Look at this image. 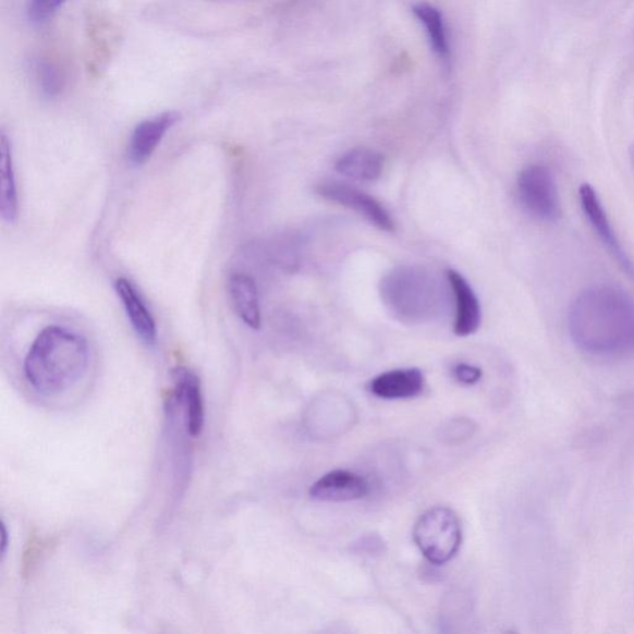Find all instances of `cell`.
<instances>
[{
	"label": "cell",
	"instance_id": "1",
	"mask_svg": "<svg viewBox=\"0 0 634 634\" xmlns=\"http://www.w3.org/2000/svg\"><path fill=\"white\" fill-rule=\"evenodd\" d=\"M568 328L575 346L588 355H626L634 350V302L619 288H588L570 305Z\"/></svg>",
	"mask_w": 634,
	"mask_h": 634
},
{
	"label": "cell",
	"instance_id": "10",
	"mask_svg": "<svg viewBox=\"0 0 634 634\" xmlns=\"http://www.w3.org/2000/svg\"><path fill=\"white\" fill-rule=\"evenodd\" d=\"M368 493L365 478L350 473V471H332L322 476L312 487L314 500L321 502H349L361 500Z\"/></svg>",
	"mask_w": 634,
	"mask_h": 634
},
{
	"label": "cell",
	"instance_id": "12",
	"mask_svg": "<svg viewBox=\"0 0 634 634\" xmlns=\"http://www.w3.org/2000/svg\"><path fill=\"white\" fill-rule=\"evenodd\" d=\"M118 297L121 298L126 316L133 326L135 333L147 343L154 345L157 342L158 329L156 320L145 305L142 295L131 280L118 278L114 283Z\"/></svg>",
	"mask_w": 634,
	"mask_h": 634
},
{
	"label": "cell",
	"instance_id": "5",
	"mask_svg": "<svg viewBox=\"0 0 634 634\" xmlns=\"http://www.w3.org/2000/svg\"><path fill=\"white\" fill-rule=\"evenodd\" d=\"M517 194L525 212L542 222L560 216L558 190L551 171L539 164L524 168L517 179Z\"/></svg>",
	"mask_w": 634,
	"mask_h": 634
},
{
	"label": "cell",
	"instance_id": "7",
	"mask_svg": "<svg viewBox=\"0 0 634 634\" xmlns=\"http://www.w3.org/2000/svg\"><path fill=\"white\" fill-rule=\"evenodd\" d=\"M325 200L341 205L357 212L380 231L394 232L395 222L387 208L377 198L356 187L341 183H325L316 188Z\"/></svg>",
	"mask_w": 634,
	"mask_h": 634
},
{
	"label": "cell",
	"instance_id": "3",
	"mask_svg": "<svg viewBox=\"0 0 634 634\" xmlns=\"http://www.w3.org/2000/svg\"><path fill=\"white\" fill-rule=\"evenodd\" d=\"M380 296L395 319L407 324L434 320L443 310L446 295L437 278L419 267H398L380 282Z\"/></svg>",
	"mask_w": 634,
	"mask_h": 634
},
{
	"label": "cell",
	"instance_id": "19",
	"mask_svg": "<svg viewBox=\"0 0 634 634\" xmlns=\"http://www.w3.org/2000/svg\"><path fill=\"white\" fill-rule=\"evenodd\" d=\"M63 2L65 0H29L28 7H26L28 20L33 24L48 22L59 11Z\"/></svg>",
	"mask_w": 634,
	"mask_h": 634
},
{
	"label": "cell",
	"instance_id": "4",
	"mask_svg": "<svg viewBox=\"0 0 634 634\" xmlns=\"http://www.w3.org/2000/svg\"><path fill=\"white\" fill-rule=\"evenodd\" d=\"M462 539L455 512L437 507L424 513L414 528V540L430 563L442 565L456 556Z\"/></svg>",
	"mask_w": 634,
	"mask_h": 634
},
{
	"label": "cell",
	"instance_id": "18",
	"mask_svg": "<svg viewBox=\"0 0 634 634\" xmlns=\"http://www.w3.org/2000/svg\"><path fill=\"white\" fill-rule=\"evenodd\" d=\"M36 76L39 80L41 93L49 97H57L63 88V78L58 66L52 62L40 60L36 62Z\"/></svg>",
	"mask_w": 634,
	"mask_h": 634
},
{
	"label": "cell",
	"instance_id": "17",
	"mask_svg": "<svg viewBox=\"0 0 634 634\" xmlns=\"http://www.w3.org/2000/svg\"><path fill=\"white\" fill-rule=\"evenodd\" d=\"M413 12L423 24L434 52L437 53V57L443 62H449L450 48L447 26L446 22H443L442 14L438 11L437 8L427 3H419L414 5Z\"/></svg>",
	"mask_w": 634,
	"mask_h": 634
},
{
	"label": "cell",
	"instance_id": "20",
	"mask_svg": "<svg viewBox=\"0 0 634 634\" xmlns=\"http://www.w3.org/2000/svg\"><path fill=\"white\" fill-rule=\"evenodd\" d=\"M454 375L459 382L464 385H475L483 377V370L466 364H460L454 369Z\"/></svg>",
	"mask_w": 634,
	"mask_h": 634
},
{
	"label": "cell",
	"instance_id": "16",
	"mask_svg": "<svg viewBox=\"0 0 634 634\" xmlns=\"http://www.w3.org/2000/svg\"><path fill=\"white\" fill-rule=\"evenodd\" d=\"M17 190L11 142L3 133L0 137V214L8 223L17 217Z\"/></svg>",
	"mask_w": 634,
	"mask_h": 634
},
{
	"label": "cell",
	"instance_id": "2",
	"mask_svg": "<svg viewBox=\"0 0 634 634\" xmlns=\"http://www.w3.org/2000/svg\"><path fill=\"white\" fill-rule=\"evenodd\" d=\"M88 343L80 333L48 326L26 353L24 373L29 385L44 395L66 392L88 368Z\"/></svg>",
	"mask_w": 634,
	"mask_h": 634
},
{
	"label": "cell",
	"instance_id": "15",
	"mask_svg": "<svg viewBox=\"0 0 634 634\" xmlns=\"http://www.w3.org/2000/svg\"><path fill=\"white\" fill-rule=\"evenodd\" d=\"M385 158L382 154L368 149H352L338 160L337 170L343 176L364 183H374L382 176Z\"/></svg>",
	"mask_w": 634,
	"mask_h": 634
},
{
	"label": "cell",
	"instance_id": "9",
	"mask_svg": "<svg viewBox=\"0 0 634 634\" xmlns=\"http://www.w3.org/2000/svg\"><path fill=\"white\" fill-rule=\"evenodd\" d=\"M180 121V113L166 112L145 120L135 126L129 148V158L133 166H143L154 151L157 150L162 138Z\"/></svg>",
	"mask_w": 634,
	"mask_h": 634
},
{
	"label": "cell",
	"instance_id": "8",
	"mask_svg": "<svg viewBox=\"0 0 634 634\" xmlns=\"http://www.w3.org/2000/svg\"><path fill=\"white\" fill-rule=\"evenodd\" d=\"M171 377L175 385V400L184 410L187 432L193 438L200 437L205 422L200 379L185 367L173 369Z\"/></svg>",
	"mask_w": 634,
	"mask_h": 634
},
{
	"label": "cell",
	"instance_id": "21",
	"mask_svg": "<svg viewBox=\"0 0 634 634\" xmlns=\"http://www.w3.org/2000/svg\"><path fill=\"white\" fill-rule=\"evenodd\" d=\"M8 549V531L5 524H2V546H0V554L5 556Z\"/></svg>",
	"mask_w": 634,
	"mask_h": 634
},
{
	"label": "cell",
	"instance_id": "11",
	"mask_svg": "<svg viewBox=\"0 0 634 634\" xmlns=\"http://www.w3.org/2000/svg\"><path fill=\"white\" fill-rule=\"evenodd\" d=\"M448 282L455 297L456 316L454 331L460 338L475 333L481 325L483 313L478 298L467 280L456 270L448 271Z\"/></svg>",
	"mask_w": 634,
	"mask_h": 634
},
{
	"label": "cell",
	"instance_id": "14",
	"mask_svg": "<svg viewBox=\"0 0 634 634\" xmlns=\"http://www.w3.org/2000/svg\"><path fill=\"white\" fill-rule=\"evenodd\" d=\"M229 288L234 310L240 316V319L248 328L259 330L261 310L255 280L247 275L235 273L230 278Z\"/></svg>",
	"mask_w": 634,
	"mask_h": 634
},
{
	"label": "cell",
	"instance_id": "22",
	"mask_svg": "<svg viewBox=\"0 0 634 634\" xmlns=\"http://www.w3.org/2000/svg\"><path fill=\"white\" fill-rule=\"evenodd\" d=\"M630 158L634 168V145H632V148L630 150Z\"/></svg>",
	"mask_w": 634,
	"mask_h": 634
},
{
	"label": "cell",
	"instance_id": "13",
	"mask_svg": "<svg viewBox=\"0 0 634 634\" xmlns=\"http://www.w3.org/2000/svg\"><path fill=\"white\" fill-rule=\"evenodd\" d=\"M424 376L419 369H395L378 376L370 383V392L383 400H403L423 391Z\"/></svg>",
	"mask_w": 634,
	"mask_h": 634
},
{
	"label": "cell",
	"instance_id": "6",
	"mask_svg": "<svg viewBox=\"0 0 634 634\" xmlns=\"http://www.w3.org/2000/svg\"><path fill=\"white\" fill-rule=\"evenodd\" d=\"M578 197L586 220L590 223L597 237H599L613 260L634 282V263L627 255L626 249L623 248L618 234H615L599 195H597L592 185L584 184L578 188Z\"/></svg>",
	"mask_w": 634,
	"mask_h": 634
}]
</instances>
